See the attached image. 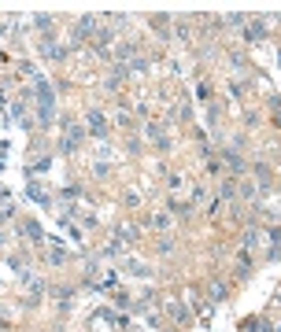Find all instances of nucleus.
Returning <instances> with one entry per match:
<instances>
[{
    "mask_svg": "<svg viewBox=\"0 0 281 332\" xmlns=\"http://www.w3.org/2000/svg\"><path fill=\"white\" fill-rule=\"evenodd\" d=\"M92 133H96V137H104V133H108V126H104V118H100V115H92Z\"/></svg>",
    "mask_w": 281,
    "mask_h": 332,
    "instance_id": "f257e3e1",
    "label": "nucleus"
}]
</instances>
